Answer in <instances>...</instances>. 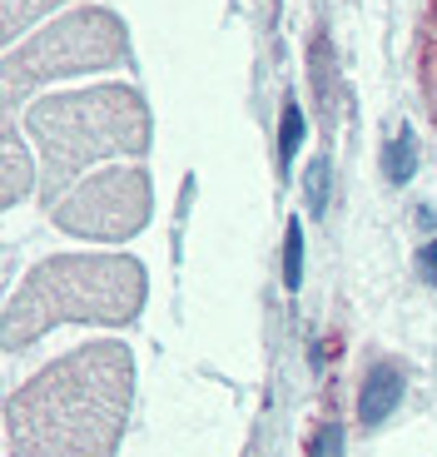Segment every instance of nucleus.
Listing matches in <instances>:
<instances>
[{
    "mask_svg": "<svg viewBox=\"0 0 437 457\" xmlns=\"http://www.w3.org/2000/svg\"><path fill=\"white\" fill-rule=\"evenodd\" d=\"M129 408V353L90 343L11 398V457H110Z\"/></svg>",
    "mask_w": 437,
    "mask_h": 457,
    "instance_id": "f257e3e1",
    "label": "nucleus"
},
{
    "mask_svg": "<svg viewBox=\"0 0 437 457\" xmlns=\"http://www.w3.org/2000/svg\"><path fill=\"white\" fill-rule=\"evenodd\" d=\"M417 90H423V104L437 129V0L427 5L423 30H417Z\"/></svg>",
    "mask_w": 437,
    "mask_h": 457,
    "instance_id": "f03ea898",
    "label": "nucleus"
},
{
    "mask_svg": "<svg viewBox=\"0 0 437 457\" xmlns=\"http://www.w3.org/2000/svg\"><path fill=\"white\" fill-rule=\"evenodd\" d=\"M368 388L373 393H363V418H368V423H378L383 408H388V403H398V373H392V368H378V373L368 378Z\"/></svg>",
    "mask_w": 437,
    "mask_h": 457,
    "instance_id": "7ed1b4c3",
    "label": "nucleus"
}]
</instances>
